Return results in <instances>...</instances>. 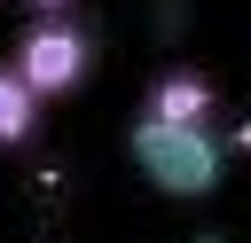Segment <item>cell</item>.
I'll use <instances>...</instances> for the list:
<instances>
[{
	"label": "cell",
	"instance_id": "1",
	"mask_svg": "<svg viewBox=\"0 0 251 243\" xmlns=\"http://www.w3.org/2000/svg\"><path fill=\"white\" fill-rule=\"evenodd\" d=\"M126 157H133V172H141L157 196H212L220 172H227L220 125H157V118H133Z\"/></svg>",
	"mask_w": 251,
	"mask_h": 243
},
{
	"label": "cell",
	"instance_id": "2",
	"mask_svg": "<svg viewBox=\"0 0 251 243\" xmlns=\"http://www.w3.org/2000/svg\"><path fill=\"white\" fill-rule=\"evenodd\" d=\"M8 63L31 78V94H39V102H55V94L86 86V71H94V31H86L78 16H31Z\"/></svg>",
	"mask_w": 251,
	"mask_h": 243
},
{
	"label": "cell",
	"instance_id": "3",
	"mask_svg": "<svg viewBox=\"0 0 251 243\" xmlns=\"http://www.w3.org/2000/svg\"><path fill=\"white\" fill-rule=\"evenodd\" d=\"M141 118H157V125H220V94H212V78H204V71L173 63V71H157V78H149Z\"/></svg>",
	"mask_w": 251,
	"mask_h": 243
},
{
	"label": "cell",
	"instance_id": "4",
	"mask_svg": "<svg viewBox=\"0 0 251 243\" xmlns=\"http://www.w3.org/2000/svg\"><path fill=\"white\" fill-rule=\"evenodd\" d=\"M39 94H31V78L16 71V63H0V149H24L31 133H39Z\"/></svg>",
	"mask_w": 251,
	"mask_h": 243
},
{
	"label": "cell",
	"instance_id": "5",
	"mask_svg": "<svg viewBox=\"0 0 251 243\" xmlns=\"http://www.w3.org/2000/svg\"><path fill=\"white\" fill-rule=\"evenodd\" d=\"M24 8H31V16H71L78 0H24Z\"/></svg>",
	"mask_w": 251,
	"mask_h": 243
}]
</instances>
